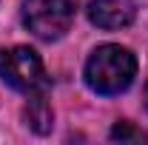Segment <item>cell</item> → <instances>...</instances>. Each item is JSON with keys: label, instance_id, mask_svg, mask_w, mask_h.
<instances>
[{"label": "cell", "instance_id": "52a82bcc", "mask_svg": "<svg viewBox=\"0 0 148 145\" xmlns=\"http://www.w3.org/2000/svg\"><path fill=\"white\" fill-rule=\"evenodd\" d=\"M145 108H148V83H145Z\"/></svg>", "mask_w": 148, "mask_h": 145}, {"label": "cell", "instance_id": "3957f363", "mask_svg": "<svg viewBox=\"0 0 148 145\" xmlns=\"http://www.w3.org/2000/svg\"><path fill=\"white\" fill-rule=\"evenodd\" d=\"M23 23L40 40H60L74 23L71 0H23Z\"/></svg>", "mask_w": 148, "mask_h": 145}, {"label": "cell", "instance_id": "8992f818", "mask_svg": "<svg viewBox=\"0 0 148 145\" xmlns=\"http://www.w3.org/2000/svg\"><path fill=\"white\" fill-rule=\"evenodd\" d=\"M111 140L114 142H148V134L143 128H137L134 122H128V120H120L111 128Z\"/></svg>", "mask_w": 148, "mask_h": 145}, {"label": "cell", "instance_id": "7a4b0ae2", "mask_svg": "<svg viewBox=\"0 0 148 145\" xmlns=\"http://www.w3.org/2000/svg\"><path fill=\"white\" fill-rule=\"evenodd\" d=\"M0 80L20 94H46L49 74L43 68V60L29 46H12L0 51Z\"/></svg>", "mask_w": 148, "mask_h": 145}, {"label": "cell", "instance_id": "5b68a950", "mask_svg": "<svg viewBox=\"0 0 148 145\" xmlns=\"http://www.w3.org/2000/svg\"><path fill=\"white\" fill-rule=\"evenodd\" d=\"M54 120V111L46 103V94H29V105H26V125L37 131V134H46L51 128Z\"/></svg>", "mask_w": 148, "mask_h": 145}, {"label": "cell", "instance_id": "277c9868", "mask_svg": "<svg viewBox=\"0 0 148 145\" xmlns=\"http://www.w3.org/2000/svg\"><path fill=\"white\" fill-rule=\"evenodd\" d=\"M134 17H137L134 0H91L88 3V20L106 31L125 29L134 23Z\"/></svg>", "mask_w": 148, "mask_h": 145}, {"label": "cell", "instance_id": "6da1fadb", "mask_svg": "<svg viewBox=\"0 0 148 145\" xmlns=\"http://www.w3.org/2000/svg\"><path fill=\"white\" fill-rule=\"evenodd\" d=\"M83 77L94 94H103V97L123 94V91H128V85L137 77V57L125 46H117V43L97 46L91 57L86 60Z\"/></svg>", "mask_w": 148, "mask_h": 145}]
</instances>
